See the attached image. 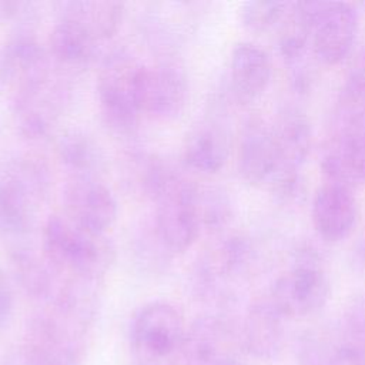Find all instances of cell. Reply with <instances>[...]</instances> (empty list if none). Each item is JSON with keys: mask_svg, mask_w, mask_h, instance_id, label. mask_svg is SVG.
Here are the masks:
<instances>
[{"mask_svg": "<svg viewBox=\"0 0 365 365\" xmlns=\"http://www.w3.org/2000/svg\"><path fill=\"white\" fill-rule=\"evenodd\" d=\"M48 187V168L37 157L16 155L0 164V235L11 247L31 235Z\"/></svg>", "mask_w": 365, "mask_h": 365, "instance_id": "obj_1", "label": "cell"}, {"mask_svg": "<svg viewBox=\"0 0 365 365\" xmlns=\"http://www.w3.org/2000/svg\"><path fill=\"white\" fill-rule=\"evenodd\" d=\"M46 262L67 278L100 282L114 261V247L101 234L90 232L64 214L50 215L41 230Z\"/></svg>", "mask_w": 365, "mask_h": 365, "instance_id": "obj_2", "label": "cell"}, {"mask_svg": "<svg viewBox=\"0 0 365 365\" xmlns=\"http://www.w3.org/2000/svg\"><path fill=\"white\" fill-rule=\"evenodd\" d=\"M143 64L127 50L115 48L101 61L97 74V97L107 127L131 134L141 114L140 77Z\"/></svg>", "mask_w": 365, "mask_h": 365, "instance_id": "obj_3", "label": "cell"}, {"mask_svg": "<svg viewBox=\"0 0 365 365\" xmlns=\"http://www.w3.org/2000/svg\"><path fill=\"white\" fill-rule=\"evenodd\" d=\"M187 328L170 302L143 305L131 319L130 349L134 365H181Z\"/></svg>", "mask_w": 365, "mask_h": 365, "instance_id": "obj_4", "label": "cell"}, {"mask_svg": "<svg viewBox=\"0 0 365 365\" xmlns=\"http://www.w3.org/2000/svg\"><path fill=\"white\" fill-rule=\"evenodd\" d=\"M88 327L48 307L27 325L23 365H83Z\"/></svg>", "mask_w": 365, "mask_h": 365, "instance_id": "obj_5", "label": "cell"}, {"mask_svg": "<svg viewBox=\"0 0 365 365\" xmlns=\"http://www.w3.org/2000/svg\"><path fill=\"white\" fill-rule=\"evenodd\" d=\"M321 168L329 182L365 185V106L338 104Z\"/></svg>", "mask_w": 365, "mask_h": 365, "instance_id": "obj_6", "label": "cell"}, {"mask_svg": "<svg viewBox=\"0 0 365 365\" xmlns=\"http://www.w3.org/2000/svg\"><path fill=\"white\" fill-rule=\"evenodd\" d=\"M329 297L331 282L317 254L302 248L292 267L277 278L268 299L288 319L319 312Z\"/></svg>", "mask_w": 365, "mask_h": 365, "instance_id": "obj_7", "label": "cell"}, {"mask_svg": "<svg viewBox=\"0 0 365 365\" xmlns=\"http://www.w3.org/2000/svg\"><path fill=\"white\" fill-rule=\"evenodd\" d=\"M278 157V170L271 181L274 194L282 201L295 200L302 190L301 168L312 147V128L308 117L297 107L279 111L271 127Z\"/></svg>", "mask_w": 365, "mask_h": 365, "instance_id": "obj_8", "label": "cell"}, {"mask_svg": "<svg viewBox=\"0 0 365 365\" xmlns=\"http://www.w3.org/2000/svg\"><path fill=\"white\" fill-rule=\"evenodd\" d=\"M197 182L180 171L155 197V234L171 252L187 251L198 238L201 225L195 204Z\"/></svg>", "mask_w": 365, "mask_h": 365, "instance_id": "obj_9", "label": "cell"}, {"mask_svg": "<svg viewBox=\"0 0 365 365\" xmlns=\"http://www.w3.org/2000/svg\"><path fill=\"white\" fill-rule=\"evenodd\" d=\"M315 57L335 66L349 56L358 33V14L348 3L302 1Z\"/></svg>", "mask_w": 365, "mask_h": 365, "instance_id": "obj_10", "label": "cell"}, {"mask_svg": "<svg viewBox=\"0 0 365 365\" xmlns=\"http://www.w3.org/2000/svg\"><path fill=\"white\" fill-rule=\"evenodd\" d=\"M50 57L29 29L19 30L0 48V80L14 96L37 90L53 78Z\"/></svg>", "mask_w": 365, "mask_h": 365, "instance_id": "obj_11", "label": "cell"}, {"mask_svg": "<svg viewBox=\"0 0 365 365\" xmlns=\"http://www.w3.org/2000/svg\"><path fill=\"white\" fill-rule=\"evenodd\" d=\"M64 215L78 227L106 235L117 218V201L98 177H70L63 188Z\"/></svg>", "mask_w": 365, "mask_h": 365, "instance_id": "obj_12", "label": "cell"}, {"mask_svg": "<svg viewBox=\"0 0 365 365\" xmlns=\"http://www.w3.org/2000/svg\"><path fill=\"white\" fill-rule=\"evenodd\" d=\"M188 80L174 61L143 66L140 77V110L157 120L175 118L185 107Z\"/></svg>", "mask_w": 365, "mask_h": 365, "instance_id": "obj_13", "label": "cell"}, {"mask_svg": "<svg viewBox=\"0 0 365 365\" xmlns=\"http://www.w3.org/2000/svg\"><path fill=\"white\" fill-rule=\"evenodd\" d=\"M240 332L222 315L198 317L185 334L181 365H227L238 358Z\"/></svg>", "mask_w": 365, "mask_h": 365, "instance_id": "obj_14", "label": "cell"}, {"mask_svg": "<svg viewBox=\"0 0 365 365\" xmlns=\"http://www.w3.org/2000/svg\"><path fill=\"white\" fill-rule=\"evenodd\" d=\"M311 218L315 232L324 241L345 240L358 220V204L352 188L329 181L324 184L314 195Z\"/></svg>", "mask_w": 365, "mask_h": 365, "instance_id": "obj_15", "label": "cell"}, {"mask_svg": "<svg viewBox=\"0 0 365 365\" xmlns=\"http://www.w3.org/2000/svg\"><path fill=\"white\" fill-rule=\"evenodd\" d=\"M285 317L267 298L254 302L240 328V345L261 361L277 359L285 346Z\"/></svg>", "mask_w": 365, "mask_h": 365, "instance_id": "obj_16", "label": "cell"}, {"mask_svg": "<svg viewBox=\"0 0 365 365\" xmlns=\"http://www.w3.org/2000/svg\"><path fill=\"white\" fill-rule=\"evenodd\" d=\"M66 94L64 84L54 77L37 90L16 94L13 113L19 131L33 140L46 137L61 113Z\"/></svg>", "mask_w": 365, "mask_h": 365, "instance_id": "obj_17", "label": "cell"}, {"mask_svg": "<svg viewBox=\"0 0 365 365\" xmlns=\"http://www.w3.org/2000/svg\"><path fill=\"white\" fill-rule=\"evenodd\" d=\"M237 167L241 178L251 185H262L274 180L278 157L272 130L259 118H250L242 127Z\"/></svg>", "mask_w": 365, "mask_h": 365, "instance_id": "obj_18", "label": "cell"}, {"mask_svg": "<svg viewBox=\"0 0 365 365\" xmlns=\"http://www.w3.org/2000/svg\"><path fill=\"white\" fill-rule=\"evenodd\" d=\"M272 77L271 58L259 46L241 41L234 46L230 58V88L240 104L258 100Z\"/></svg>", "mask_w": 365, "mask_h": 365, "instance_id": "obj_19", "label": "cell"}, {"mask_svg": "<svg viewBox=\"0 0 365 365\" xmlns=\"http://www.w3.org/2000/svg\"><path fill=\"white\" fill-rule=\"evenodd\" d=\"M251 259V247L240 235H228L210 248L200 259L195 278L200 292L208 295L220 285L240 275Z\"/></svg>", "mask_w": 365, "mask_h": 365, "instance_id": "obj_20", "label": "cell"}, {"mask_svg": "<svg viewBox=\"0 0 365 365\" xmlns=\"http://www.w3.org/2000/svg\"><path fill=\"white\" fill-rule=\"evenodd\" d=\"M228 155L230 135L227 127L215 118L202 120L185 137L182 158L185 165L197 173H218L225 165Z\"/></svg>", "mask_w": 365, "mask_h": 365, "instance_id": "obj_21", "label": "cell"}, {"mask_svg": "<svg viewBox=\"0 0 365 365\" xmlns=\"http://www.w3.org/2000/svg\"><path fill=\"white\" fill-rule=\"evenodd\" d=\"M58 20L71 21L84 29L97 41L108 40L121 26L124 4L108 0H70L54 3Z\"/></svg>", "mask_w": 365, "mask_h": 365, "instance_id": "obj_22", "label": "cell"}, {"mask_svg": "<svg viewBox=\"0 0 365 365\" xmlns=\"http://www.w3.org/2000/svg\"><path fill=\"white\" fill-rule=\"evenodd\" d=\"M57 157L71 173L70 177H98L104 170L106 155L93 135L80 130L68 128L57 137Z\"/></svg>", "mask_w": 365, "mask_h": 365, "instance_id": "obj_23", "label": "cell"}, {"mask_svg": "<svg viewBox=\"0 0 365 365\" xmlns=\"http://www.w3.org/2000/svg\"><path fill=\"white\" fill-rule=\"evenodd\" d=\"M98 41L80 26L58 20L50 33V56L64 68H84L97 53Z\"/></svg>", "mask_w": 365, "mask_h": 365, "instance_id": "obj_24", "label": "cell"}, {"mask_svg": "<svg viewBox=\"0 0 365 365\" xmlns=\"http://www.w3.org/2000/svg\"><path fill=\"white\" fill-rule=\"evenodd\" d=\"M11 262L21 288L37 299L50 301L61 282L57 281V272L26 244L11 247Z\"/></svg>", "mask_w": 365, "mask_h": 365, "instance_id": "obj_25", "label": "cell"}, {"mask_svg": "<svg viewBox=\"0 0 365 365\" xmlns=\"http://www.w3.org/2000/svg\"><path fill=\"white\" fill-rule=\"evenodd\" d=\"M292 1H247L240 9L241 24L251 33L277 31L291 10Z\"/></svg>", "mask_w": 365, "mask_h": 365, "instance_id": "obj_26", "label": "cell"}, {"mask_svg": "<svg viewBox=\"0 0 365 365\" xmlns=\"http://www.w3.org/2000/svg\"><path fill=\"white\" fill-rule=\"evenodd\" d=\"M195 204L201 230L218 231L228 222L231 205L222 190L217 187H201L197 184Z\"/></svg>", "mask_w": 365, "mask_h": 365, "instance_id": "obj_27", "label": "cell"}, {"mask_svg": "<svg viewBox=\"0 0 365 365\" xmlns=\"http://www.w3.org/2000/svg\"><path fill=\"white\" fill-rule=\"evenodd\" d=\"M307 365H365V348L344 341L305 362Z\"/></svg>", "mask_w": 365, "mask_h": 365, "instance_id": "obj_28", "label": "cell"}, {"mask_svg": "<svg viewBox=\"0 0 365 365\" xmlns=\"http://www.w3.org/2000/svg\"><path fill=\"white\" fill-rule=\"evenodd\" d=\"M339 98L351 103H365V46L351 61Z\"/></svg>", "mask_w": 365, "mask_h": 365, "instance_id": "obj_29", "label": "cell"}, {"mask_svg": "<svg viewBox=\"0 0 365 365\" xmlns=\"http://www.w3.org/2000/svg\"><path fill=\"white\" fill-rule=\"evenodd\" d=\"M346 341L365 348V295L356 298L345 315Z\"/></svg>", "mask_w": 365, "mask_h": 365, "instance_id": "obj_30", "label": "cell"}, {"mask_svg": "<svg viewBox=\"0 0 365 365\" xmlns=\"http://www.w3.org/2000/svg\"><path fill=\"white\" fill-rule=\"evenodd\" d=\"M34 16V4L27 1L0 0V24L17 21L29 23Z\"/></svg>", "mask_w": 365, "mask_h": 365, "instance_id": "obj_31", "label": "cell"}, {"mask_svg": "<svg viewBox=\"0 0 365 365\" xmlns=\"http://www.w3.org/2000/svg\"><path fill=\"white\" fill-rule=\"evenodd\" d=\"M14 311V294L11 284L0 268V329L6 328L13 317Z\"/></svg>", "mask_w": 365, "mask_h": 365, "instance_id": "obj_32", "label": "cell"}, {"mask_svg": "<svg viewBox=\"0 0 365 365\" xmlns=\"http://www.w3.org/2000/svg\"><path fill=\"white\" fill-rule=\"evenodd\" d=\"M358 259H359V262L365 267V238L359 242V245H358Z\"/></svg>", "mask_w": 365, "mask_h": 365, "instance_id": "obj_33", "label": "cell"}, {"mask_svg": "<svg viewBox=\"0 0 365 365\" xmlns=\"http://www.w3.org/2000/svg\"><path fill=\"white\" fill-rule=\"evenodd\" d=\"M227 365H247V364H245V362H242L240 358H235V359L230 361Z\"/></svg>", "mask_w": 365, "mask_h": 365, "instance_id": "obj_34", "label": "cell"}]
</instances>
